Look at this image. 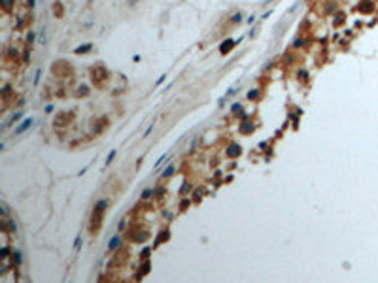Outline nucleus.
I'll list each match as a JSON object with an SVG mask.
<instances>
[{
    "label": "nucleus",
    "mask_w": 378,
    "mask_h": 283,
    "mask_svg": "<svg viewBox=\"0 0 378 283\" xmlns=\"http://www.w3.org/2000/svg\"><path fill=\"white\" fill-rule=\"evenodd\" d=\"M34 38H36V34L34 32H29V34H27V43H32V42H34Z\"/></svg>",
    "instance_id": "19"
},
{
    "label": "nucleus",
    "mask_w": 378,
    "mask_h": 283,
    "mask_svg": "<svg viewBox=\"0 0 378 283\" xmlns=\"http://www.w3.org/2000/svg\"><path fill=\"white\" fill-rule=\"evenodd\" d=\"M164 79H167V75H164V74H163V75H161V78L157 79V83H155V85H161V83H163V81H164Z\"/></svg>",
    "instance_id": "25"
},
{
    "label": "nucleus",
    "mask_w": 378,
    "mask_h": 283,
    "mask_svg": "<svg viewBox=\"0 0 378 283\" xmlns=\"http://www.w3.org/2000/svg\"><path fill=\"white\" fill-rule=\"evenodd\" d=\"M21 117H23V111H17V113H15V115H13V117H11V119H10V121H8V123H4V129H6V126H10L11 123L19 121V119H21Z\"/></svg>",
    "instance_id": "9"
},
{
    "label": "nucleus",
    "mask_w": 378,
    "mask_h": 283,
    "mask_svg": "<svg viewBox=\"0 0 378 283\" xmlns=\"http://www.w3.org/2000/svg\"><path fill=\"white\" fill-rule=\"evenodd\" d=\"M119 245H121V236L117 234V236H114V238L110 240V244H108V251L112 253V251H115V249L119 247Z\"/></svg>",
    "instance_id": "3"
},
{
    "label": "nucleus",
    "mask_w": 378,
    "mask_h": 283,
    "mask_svg": "<svg viewBox=\"0 0 378 283\" xmlns=\"http://www.w3.org/2000/svg\"><path fill=\"white\" fill-rule=\"evenodd\" d=\"M32 125H34V117H29V119H25V121H23L21 125H19L17 129H15V134H23L27 129H30Z\"/></svg>",
    "instance_id": "2"
},
{
    "label": "nucleus",
    "mask_w": 378,
    "mask_h": 283,
    "mask_svg": "<svg viewBox=\"0 0 378 283\" xmlns=\"http://www.w3.org/2000/svg\"><path fill=\"white\" fill-rule=\"evenodd\" d=\"M252 130H253V125H252V123H246V125L240 126V132H252Z\"/></svg>",
    "instance_id": "14"
},
{
    "label": "nucleus",
    "mask_w": 378,
    "mask_h": 283,
    "mask_svg": "<svg viewBox=\"0 0 378 283\" xmlns=\"http://www.w3.org/2000/svg\"><path fill=\"white\" fill-rule=\"evenodd\" d=\"M51 111H53V106L47 104V106H46V113H51Z\"/></svg>",
    "instance_id": "27"
},
{
    "label": "nucleus",
    "mask_w": 378,
    "mask_h": 283,
    "mask_svg": "<svg viewBox=\"0 0 378 283\" xmlns=\"http://www.w3.org/2000/svg\"><path fill=\"white\" fill-rule=\"evenodd\" d=\"M115 155H117V151H115V149H112L110 153H108V157H106V166L110 164V162L114 161V159H115Z\"/></svg>",
    "instance_id": "13"
},
{
    "label": "nucleus",
    "mask_w": 378,
    "mask_h": 283,
    "mask_svg": "<svg viewBox=\"0 0 378 283\" xmlns=\"http://www.w3.org/2000/svg\"><path fill=\"white\" fill-rule=\"evenodd\" d=\"M172 174H174V166H167V168L163 170V177H170Z\"/></svg>",
    "instance_id": "10"
},
{
    "label": "nucleus",
    "mask_w": 378,
    "mask_h": 283,
    "mask_svg": "<svg viewBox=\"0 0 378 283\" xmlns=\"http://www.w3.org/2000/svg\"><path fill=\"white\" fill-rule=\"evenodd\" d=\"M85 93H87V87H82V89H79V93H78V94H85Z\"/></svg>",
    "instance_id": "28"
},
{
    "label": "nucleus",
    "mask_w": 378,
    "mask_h": 283,
    "mask_svg": "<svg viewBox=\"0 0 378 283\" xmlns=\"http://www.w3.org/2000/svg\"><path fill=\"white\" fill-rule=\"evenodd\" d=\"M8 255H10V249H8V247H4V249H2V253H0V257H2V259H6Z\"/></svg>",
    "instance_id": "23"
},
{
    "label": "nucleus",
    "mask_w": 378,
    "mask_h": 283,
    "mask_svg": "<svg viewBox=\"0 0 378 283\" xmlns=\"http://www.w3.org/2000/svg\"><path fill=\"white\" fill-rule=\"evenodd\" d=\"M79 247H82V238L78 236V238L74 240V249H79Z\"/></svg>",
    "instance_id": "20"
},
{
    "label": "nucleus",
    "mask_w": 378,
    "mask_h": 283,
    "mask_svg": "<svg viewBox=\"0 0 378 283\" xmlns=\"http://www.w3.org/2000/svg\"><path fill=\"white\" fill-rule=\"evenodd\" d=\"M11 261H13V264H15V266H19V264H21V253H19L17 249H15L13 253H11Z\"/></svg>",
    "instance_id": "8"
},
{
    "label": "nucleus",
    "mask_w": 378,
    "mask_h": 283,
    "mask_svg": "<svg viewBox=\"0 0 378 283\" xmlns=\"http://www.w3.org/2000/svg\"><path fill=\"white\" fill-rule=\"evenodd\" d=\"M125 225H127V223H125V221H119V225H117V228H119V230H123V228H125Z\"/></svg>",
    "instance_id": "26"
},
{
    "label": "nucleus",
    "mask_w": 378,
    "mask_h": 283,
    "mask_svg": "<svg viewBox=\"0 0 378 283\" xmlns=\"http://www.w3.org/2000/svg\"><path fill=\"white\" fill-rule=\"evenodd\" d=\"M63 13H64L63 6H61V4H55V15H57V17H63Z\"/></svg>",
    "instance_id": "15"
},
{
    "label": "nucleus",
    "mask_w": 378,
    "mask_h": 283,
    "mask_svg": "<svg viewBox=\"0 0 378 283\" xmlns=\"http://www.w3.org/2000/svg\"><path fill=\"white\" fill-rule=\"evenodd\" d=\"M242 17H244L242 11H236V13H233V15H231V23H233V25H236V23L242 21Z\"/></svg>",
    "instance_id": "6"
},
{
    "label": "nucleus",
    "mask_w": 378,
    "mask_h": 283,
    "mask_svg": "<svg viewBox=\"0 0 378 283\" xmlns=\"http://www.w3.org/2000/svg\"><path fill=\"white\" fill-rule=\"evenodd\" d=\"M235 45H236L235 40H225V42H221V45H219V53H221V55H227Z\"/></svg>",
    "instance_id": "1"
},
{
    "label": "nucleus",
    "mask_w": 378,
    "mask_h": 283,
    "mask_svg": "<svg viewBox=\"0 0 378 283\" xmlns=\"http://www.w3.org/2000/svg\"><path fill=\"white\" fill-rule=\"evenodd\" d=\"M29 4H30V10H32V8L36 6V0H29Z\"/></svg>",
    "instance_id": "29"
},
{
    "label": "nucleus",
    "mask_w": 378,
    "mask_h": 283,
    "mask_svg": "<svg viewBox=\"0 0 378 283\" xmlns=\"http://www.w3.org/2000/svg\"><path fill=\"white\" fill-rule=\"evenodd\" d=\"M257 96H259V91H257V89H252L250 93H248V96H246V98H248V100H255Z\"/></svg>",
    "instance_id": "12"
},
{
    "label": "nucleus",
    "mask_w": 378,
    "mask_h": 283,
    "mask_svg": "<svg viewBox=\"0 0 378 283\" xmlns=\"http://www.w3.org/2000/svg\"><path fill=\"white\" fill-rule=\"evenodd\" d=\"M167 159H168V157H167V155H163V157H161V159H159V161H155V168H159V166H161V164H163V162H164V161H167Z\"/></svg>",
    "instance_id": "18"
},
{
    "label": "nucleus",
    "mask_w": 378,
    "mask_h": 283,
    "mask_svg": "<svg viewBox=\"0 0 378 283\" xmlns=\"http://www.w3.org/2000/svg\"><path fill=\"white\" fill-rule=\"evenodd\" d=\"M293 45H295V47H301V45H303V38H295Z\"/></svg>",
    "instance_id": "22"
},
{
    "label": "nucleus",
    "mask_w": 378,
    "mask_h": 283,
    "mask_svg": "<svg viewBox=\"0 0 378 283\" xmlns=\"http://www.w3.org/2000/svg\"><path fill=\"white\" fill-rule=\"evenodd\" d=\"M91 49H93V43H85V45L76 47L74 53H76V55H83V53H87V51H91Z\"/></svg>",
    "instance_id": "5"
},
{
    "label": "nucleus",
    "mask_w": 378,
    "mask_h": 283,
    "mask_svg": "<svg viewBox=\"0 0 378 283\" xmlns=\"http://www.w3.org/2000/svg\"><path fill=\"white\" fill-rule=\"evenodd\" d=\"M106 206H108V202H106V200H98V202H96V208H95V213L104 212V210H106Z\"/></svg>",
    "instance_id": "7"
},
{
    "label": "nucleus",
    "mask_w": 378,
    "mask_h": 283,
    "mask_svg": "<svg viewBox=\"0 0 378 283\" xmlns=\"http://www.w3.org/2000/svg\"><path fill=\"white\" fill-rule=\"evenodd\" d=\"M240 108H242V104H240V102H236V104L231 106V111H233V113H236V111H240Z\"/></svg>",
    "instance_id": "17"
},
{
    "label": "nucleus",
    "mask_w": 378,
    "mask_h": 283,
    "mask_svg": "<svg viewBox=\"0 0 378 283\" xmlns=\"http://www.w3.org/2000/svg\"><path fill=\"white\" fill-rule=\"evenodd\" d=\"M0 2H2V8H4V10H10V6H11V2H13V0H0Z\"/></svg>",
    "instance_id": "16"
},
{
    "label": "nucleus",
    "mask_w": 378,
    "mask_h": 283,
    "mask_svg": "<svg viewBox=\"0 0 378 283\" xmlns=\"http://www.w3.org/2000/svg\"><path fill=\"white\" fill-rule=\"evenodd\" d=\"M240 151H242V149H240V145L231 143V145H229V149H227V155H229L231 159H235V157H238V155H240Z\"/></svg>",
    "instance_id": "4"
},
{
    "label": "nucleus",
    "mask_w": 378,
    "mask_h": 283,
    "mask_svg": "<svg viewBox=\"0 0 378 283\" xmlns=\"http://www.w3.org/2000/svg\"><path fill=\"white\" fill-rule=\"evenodd\" d=\"M151 130H153V123H151V125L146 129V132H144V138H146V136H150V132H151Z\"/></svg>",
    "instance_id": "24"
},
{
    "label": "nucleus",
    "mask_w": 378,
    "mask_h": 283,
    "mask_svg": "<svg viewBox=\"0 0 378 283\" xmlns=\"http://www.w3.org/2000/svg\"><path fill=\"white\" fill-rule=\"evenodd\" d=\"M153 196V189H144V193H142V200H148V198H151Z\"/></svg>",
    "instance_id": "11"
},
{
    "label": "nucleus",
    "mask_w": 378,
    "mask_h": 283,
    "mask_svg": "<svg viewBox=\"0 0 378 283\" xmlns=\"http://www.w3.org/2000/svg\"><path fill=\"white\" fill-rule=\"evenodd\" d=\"M40 75H42V70H36V75H34V85H38V81H40Z\"/></svg>",
    "instance_id": "21"
}]
</instances>
